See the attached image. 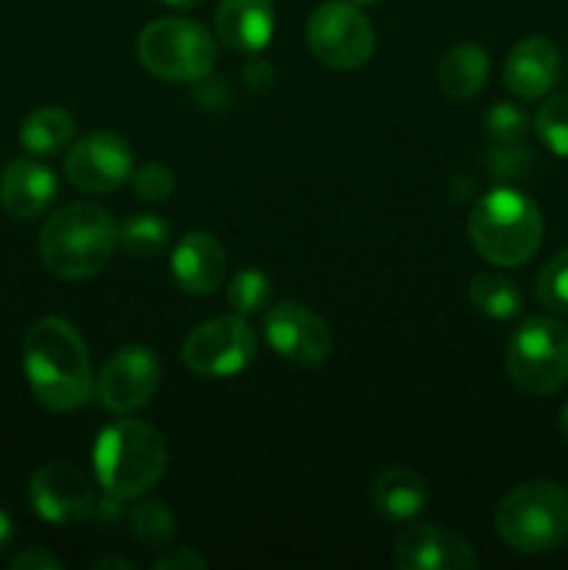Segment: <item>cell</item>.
<instances>
[{
	"instance_id": "cell-5",
	"label": "cell",
	"mask_w": 568,
	"mask_h": 570,
	"mask_svg": "<svg viewBox=\"0 0 568 570\" xmlns=\"http://www.w3.org/2000/svg\"><path fill=\"white\" fill-rule=\"evenodd\" d=\"M496 532L518 554H543L568 538V490L557 482H527L501 499Z\"/></svg>"
},
{
	"instance_id": "cell-4",
	"label": "cell",
	"mask_w": 568,
	"mask_h": 570,
	"mask_svg": "<svg viewBox=\"0 0 568 570\" xmlns=\"http://www.w3.org/2000/svg\"><path fill=\"white\" fill-rule=\"evenodd\" d=\"M468 232L484 259L499 267H521L538 254L543 217L532 198L512 187H496L477 200Z\"/></svg>"
},
{
	"instance_id": "cell-32",
	"label": "cell",
	"mask_w": 568,
	"mask_h": 570,
	"mask_svg": "<svg viewBox=\"0 0 568 570\" xmlns=\"http://www.w3.org/2000/svg\"><path fill=\"white\" fill-rule=\"evenodd\" d=\"M11 568L14 570H59L61 560L45 549H28V551H22L20 557H14V560H11Z\"/></svg>"
},
{
	"instance_id": "cell-9",
	"label": "cell",
	"mask_w": 568,
	"mask_h": 570,
	"mask_svg": "<svg viewBox=\"0 0 568 570\" xmlns=\"http://www.w3.org/2000/svg\"><path fill=\"white\" fill-rule=\"evenodd\" d=\"M256 351H259V337L254 326L248 317L234 312L195 326L184 340L182 360L198 376L232 379L256 360Z\"/></svg>"
},
{
	"instance_id": "cell-23",
	"label": "cell",
	"mask_w": 568,
	"mask_h": 570,
	"mask_svg": "<svg viewBox=\"0 0 568 570\" xmlns=\"http://www.w3.org/2000/svg\"><path fill=\"white\" fill-rule=\"evenodd\" d=\"M170 223L150 212H134L126 220L117 223V245L134 259L159 256L170 245Z\"/></svg>"
},
{
	"instance_id": "cell-21",
	"label": "cell",
	"mask_w": 568,
	"mask_h": 570,
	"mask_svg": "<svg viewBox=\"0 0 568 570\" xmlns=\"http://www.w3.org/2000/svg\"><path fill=\"white\" fill-rule=\"evenodd\" d=\"M72 134H76V120L70 111L59 106H45L26 117L20 128V142L33 156H53L70 145Z\"/></svg>"
},
{
	"instance_id": "cell-22",
	"label": "cell",
	"mask_w": 568,
	"mask_h": 570,
	"mask_svg": "<svg viewBox=\"0 0 568 570\" xmlns=\"http://www.w3.org/2000/svg\"><path fill=\"white\" fill-rule=\"evenodd\" d=\"M468 298L473 309L490 321H512L523 309V295L518 284L499 273H479L468 287Z\"/></svg>"
},
{
	"instance_id": "cell-15",
	"label": "cell",
	"mask_w": 568,
	"mask_h": 570,
	"mask_svg": "<svg viewBox=\"0 0 568 570\" xmlns=\"http://www.w3.org/2000/svg\"><path fill=\"white\" fill-rule=\"evenodd\" d=\"M215 31L232 53L256 56L271 45L276 31V9L271 0H221Z\"/></svg>"
},
{
	"instance_id": "cell-26",
	"label": "cell",
	"mask_w": 568,
	"mask_h": 570,
	"mask_svg": "<svg viewBox=\"0 0 568 570\" xmlns=\"http://www.w3.org/2000/svg\"><path fill=\"white\" fill-rule=\"evenodd\" d=\"M535 131L551 154L568 159V95H555L540 106Z\"/></svg>"
},
{
	"instance_id": "cell-25",
	"label": "cell",
	"mask_w": 568,
	"mask_h": 570,
	"mask_svg": "<svg viewBox=\"0 0 568 570\" xmlns=\"http://www.w3.org/2000/svg\"><path fill=\"white\" fill-rule=\"evenodd\" d=\"M271 278H267V273L256 271V267H245V271L234 273V278L228 282V304H232V309L237 315H259V312H265L271 306Z\"/></svg>"
},
{
	"instance_id": "cell-20",
	"label": "cell",
	"mask_w": 568,
	"mask_h": 570,
	"mask_svg": "<svg viewBox=\"0 0 568 570\" xmlns=\"http://www.w3.org/2000/svg\"><path fill=\"white\" fill-rule=\"evenodd\" d=\"M488 76L490 56L482 45H457L438 65L440 89L454 100H468L482 92Z\"/></svg>"
},
{
	"instance_id": "cell-28",
	"label": "cell",
	"mask_w": 568,
	"mask_h": 570,
	"mask_svg": "<svg viewBox=\"0 0 568 570\" xmlns=\"http://www.w3.org/2000/svg\"><path fill=\"white\" fill-rule=\"evenodd\" d=\"M131 187L137 193L139 200H148V204H161L173 195L176 189V176L167 165L161 161H148V165L137 167L131 173Z\"/></svg>"
},
{
	"instance_id": "cell-8",
	"label": "cell",
	"mask_w": 568,
	"mask_h": 570,
	"mask_svg": "<svg viewBox=\"0 0 568 570\" xmlns=\"http://www.w3.org/2000/svg\"><path fill=\"white\" fill-rule=\"evenodd\" d=\"M306 45L321 65L332 70H360L376 45L371 20L351 0H326L306 22Z\"/></svg>"
},
{
	"instance_id": "cell-36",
	"label": "cell",
	"mask_w": 568,
	"mask_h": 570,
	"mask_svg": "<svg viewBox=\"0 0 568 570\" xmlns=\"http://www.w3.org/2000/svg\"><path fill=\"white\" fill-rule=\"evenodd\" d=\"M560 434L566 438V443H568V401H566V406L560 410Z\"/></svg>"
},
{
	"instance_id": "cell-11",
	"label": "cell",
	"mask_w": 568,
	"mask_h": 570,
	"mask_svg": "<svg viewBox=\"0 0 568 570\" xmlns=\"http://www.w3.org/2000/svg\"><path fill=\"white\" fill-rule=\"evenodd\" d=\"M134 154L131 145L111 131H92L72 142L65 156V176L72 187L84 193H115L131 181Z\"/></svg>"
},
{
	"instance_id": "cell-35",
	"label": "cell",
	"mask_w": 568,
	"mask_h": 570,
	"mask_svg": "<svg viewBox=\"0 0 568 570\" xmlns=\"http://www.w3.org/2000/svg\"><path fill=\"white\" fill-rule=\"evenodd\" d=\"M95 568H123V570H128V568H131V562H128V560H100V562H95Z\"/></svg>"
},
{
	"instance_id": "cell-30",
	"label": "cell",
	"mask_w": 568,
	"mask_h": 570,
	"mask_svg": "<svg viewBox=\"0 0 568 570\" xmlns=\"http://www.w3.org/2000/svg\"><path fill=\"white\" fill-rule=\"evenodd\" d=\"M535 156L523 148L521 142H496L493 150L488 154L490 173L499 178H518L527 176V170L532 167Z\"/></svg>"
},
{
	"instance_id": "cell-24",
	"label": "cell",
	"mask_w": 568,
	"mask_h": 570,
	"mask_svg": "<svg viewBox=\"0 0 568 570\" xmlns=\"http://www.w3.org/2000/svg\"><path fill=\"white\" fill-rule=\"evenodd\" d=\"M128 529L148 549H165L176 534V515L165 501H143L128 515Z\"/></svg>"
},
{
	"instance_id": "cell-10",
	"label": "cell",
	"mask_w": 568,
	"mask_h": 570,
	"mask_svg": "<svg viewBox=\"0 0 568 570\" xmlns=\"http://www.w3.org/2000/svg\"><path fill=\"white\" fill-rule=\"evenodd\" d=\"M262 337L273 354L287 360L290 365L315 367L332 354V328L317 312L306 309L298 301H284L265 309Z\"/></svg>"
},
{
	"instance_id": "cell-3",
	"label": "cell",
	"mask_w": 568,
	"mask_h": 570,
	"mask_svg": "<svg viewBox=\"0 0 568 570\" xmlns=\"http://www.w3.org/2000/svg\"><path fill=\"white\" fill-rule=\"evenodd\" d=\"M95 476L111 501L143 499L167 468V445L150 423L123 417L98 434Z\"/></svg>"
},
{
	"instance_id": "cell-16",
	"label": "cell",
	"mask_w": 568,
	"mask_h": 570,
	"mask_svg": "<svg viewBox=\"0 0 568 570\" xmlns=\"http://www.w3.org/2000/svg\"><path fill=\"white\" fill-rule=\"evenodd\" d=\"M560 78V50L546 37H527L505 61V83L516 98L538 100L555 89Z\"/></svg>"
},
{
	"instance_id": "cell-37",
	"label": "cell",
	"mask_w": 568,
	"mask_h": 570,
	"mask_svg": "<svg viewBox=\"0 0 568 570\" xmlns=\"http://www.w3.org/2000/svg\"><path fill=\"white\" fill-rule=\"evenodd\" d=\"M351 3H356V6H376V3H382V0H351Z\"/></svg>"
},
{
	"instance_id": "cell-33",
	"label": "cell",
	"mask_w": 568,
	"mask_h": 570,
	"mask_svg": "<svg viewBox=\"0 0 568 570\" xmlns=\"http://www.w3.org/2000/svg\"><path fill=\"white\" fill-rule=\"evenodd\" d=\"M11 538H14V523H11L9 512L0 507V551L11 543Z\"/></svg>"
},
{
	"instance_id": "cell-2",
	"label": "cell",
	"mask_w": 568,
	"mask_h": 570,
	"mask_svg": "<svg viewBox=\"0 0 568 570\" xmlns=\"http://www.w3.org/2000/svg\"><path fill=\"white\" fill-rule=\"evenodd\" d=\"M117 248V223L104 206L70 204L53 212L39 234L45 267L65 282L92 278Z\"/></svg>"
},
{
	"instance_id": "cell-19",
	"label": "cell",
	"mask_w": 568,
	"mask_h": 570,
	"mask_svg": "<svg viewBox=\"0 0 568 570\" xmlns=\"http://www.w3.org/2000/svg\"><path fill=\"white\" fill-rule=\"evenodd\" d=\"M427 484L410 468H388L371 484V504L384 521L412 523L427 510Z\"/></svg>"
},
{
	"instance_id": "cell-12",
	"label": "cell",
	"mask_w": 568,
	"mask_h": 570,
	"mask_svg": "<svg viewBox=\"0 0 568 570\" xmlns=\"http://www.w3.org/2000/svg\"><path fill=\"white\" fill-rule=\"evenodd\" d=\"M159 379L161 365L154 351L145 348V345H123L100 367L95 395L115 415H131L154 399Z\"/></svg>"
},
{
	"instance_id": "cell-17",
	"label": "cell",
	"mask_w": 568,
	"mask_h": 570,
	"mask_svg": "<svg viewBox=\"0 0 568 570\" xmlns=\"http://www.w3.org/2000/svg\"><path fill=\"white\" fill-rule=\"evenodd\" d=\"M170 273L187 295H209L226 278V250L209 232H189L173 248Z\"/></svg>"
},
{
	"instance_id": "cell-27",
	"label": "cell",
	"mask_w": 568,
	"mask_h": 570,
	"mask_svg": "<svg viewBox=\"0 0 568 570\" xmlns=\"http://www.w3.org/2000/svg\"><path fill=\"white\" fill-rule=\"evenodd\" d=\"M535 295L546 309L557 312V315H568V248L551 256L538 273L535 282Z\"/></svg>"
},
{
	"instance_id": "cell-7",
	"label": "cell",
	"mask_w": 568,
	"mask_h": 570,
	"mask_svg": "<svg viewBox=\"0 0 568 570\" xmlns=\"http://www.w3.org/2000/svg\"><path fill=\"white\" fill-rule=\"evenodd\" d=\"M507 373L529 395H551L568 382V326L557 317H529L507 343Z\"/></svg>"
},
{
	"instance_id": "cell-31",
	"label": "cell",
	"mask_w": 568,
	"mask_h": 570,
	"mask_svg": "<svg viewBox=\"0 0 568 570\" xmlns=\"http://www.w3.org/2000/svg\"><path fill=\"white\" fill-rule=\"evenodd\" d=\"M156 570H195L206 568V560L193 549H173L154 562Z\"/></svg>"
},
{
	"instance_id": "cell-14",
	"label": "cell",
	"mask_w": 568,
	"mask_h": 570,
	"mask_svg": "<svg viewBox=\"0 0 568 570\" xmlns=\"http://www.w3.org/2000/svg\"><path fill=\"white\" fill-rule=\"evenodd\" d=\"M393 566L399 570H471L477 551L454 529L412 521L395 538Z\"/></svg>"
},
{
	"instance_id": "cell-29",
	"label": "cell",
	"mask_w": 568,
	"mask_h": 570,
	"mask_svg": "<svg viewBox=\"0 0 568 570\" xmlns=\"http://www.w3.org/2000/svg\"><path fill=\"white\" fill-rule=\"evenodd\" d=\"M527 126V115L512 104H499L484 115V128L493 142H521Z\"/></svg>"
},
{
	"instance_id": "cell-18",
	"label": "cell",
	"mask_w": 568,
	"mask_h": 570,
	"mask_svg": "<svg viewBox=\"0 0 568 570\" xmlns=\"http://www.w3.org/2000/svg\"><path fill=\"white\" fill-rule=\"evenodd\" d=\"M56 198V176L33 159H14L0 173V206L11 220H37Z\"/></svg>"
},
{
	"instance_id": "cell-6",
	"label": "cell",
	"mask_w": 568,
	"mask_h": 570,
	"mask_svg": "<svg viewBox=\"0 0 568 570\" xmlns=\"http://www.w3.org/2000/svg\"><path fill=\"white\" fill-rule=\"evenodd\" d=\"M137 59L161 81H204L215 70V37L187 17H161L139 31Z\"/></svg>"
},
{
	"instance_id": "cell-13",
	"label": "cell",
	"mask_w": 568,
	"mask_h": 570,
	"mask_svg": "<svg viewBox=\"0 0 568 570\" xmlns=\"http://www.w3.org/2000/svg\"><path fill=\"white\" fill-rule=\"evenodd\" d=\"M28 501L42 521L53 527H72L95 512V490L84 471L67 462L42 465L28 482Z\"/></svg>"
},
{
	"instance_id": "cell-34",
	"label": "cell",
	"mask_w": 568,
	"mask_h": 570,
	"mask_svg": "<svg viewBox=\"0 0 568 570\" xmlns=\"http://www.w3.org/2000/svg\"><path fill=\"white\" fill-rule=\"evenodd\" d=\"M165 6H170V9H178V11H189L195 9V6H200V0H161Z\"/></svg>"
},
{
	"instance_id": "cell-1",
	"label": "cell",
	"mask_w": 568,
	"mask_h": 570,
	"mask_svg": "<svg viewBox=\"0 0 568 570\" xmlns=\"http://www.w3.org/2000/svg\"><path fill=\"white\" fill-rule=\"evenodd\" d=\"M22 367L45 410L76 412L95 395L87 343L65 317H42L22 340Z\"/></svg>"
}]
</instances>
